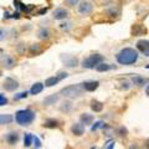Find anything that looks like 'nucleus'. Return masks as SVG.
Returning a JSON list of instances; mask_svg holds the SVG:
<instances>
[{
  "label": "nucleus",
  "instance_id": "obj_18",
  "mask_svg": "<svg viewBox=\"0 0 149 149\" xmlns=\"http://www.w3.org/2000/svg\"><path fill=\"white\" fill-rule=\"evenodd\" d=\"M80 120H81V123H82V124L88 125V124H92V122H93V120H95V117H93L92 114L83 113V114H81Z\"/></svg>",
  "mask_w": 149,
  "mask_h": 149
},
{
  "label": "nucleus",
  "instance_id": "obj_21",
  "mask_svg": "<svg viewBox=\"0 0 149 149\" xmlns=\"http://www.w3.org/2000/svg\"><path fill=\"white\" fill-rule=\"evenodd\" d=\"M42 125L46 127V128H57L58 127V122L56 119H46Z\"/></svg>",
  "mask_w": 149,
  "mask_h": 149
},
{
  "label": "nucleus",
  "instance_id": "obj_17",
  "mask_svg": "<svg viewBox=\"0 0 149 149\" xmlns=\"http://www.w3.org/2000/svg\"><path fill=\"white\" fill-rule=\"evenodd\" d=\"M14 122V116L9 113L0 114V125H8Z\"/></svg>",
  "mask_w": 149,
  "mask_h": 149
},
{
  "label": "nucleus",
  "instance_id": "obj_2",
  "mask_svg": "<svg viewBox=\"0 0 149 149\" xmlns=\"http://www.w3.org/2000/svg\"><path fill=\"white\" fill-rule=\"evenodd\" d=\"M35 118H36L35 112L30 108H26L17 111L15 113V117H14V120L19 125H30L35 120Z\"/></svg>",
  "mask_w": 149,
  "mask_h": 149
},
{
  "label": "nucleus",
  "instance_id": "obj_10",
  "mask_svg": "<svg viewBox=\"0 0 149 149\" xmlns=\"http://www.w3.org/2000/svg\"><path fill=\"white\" fill-rule=\"evenodd\" d=\"M68 15H70V13L65 8H56L52 13V17L55 20H65V19L68 17Z\"/></svg>",
  "mask_w": 149,
  "mask_h": 149
},
{
  "label": "nucleus",
  "instance_id": "obj_41",
  "mask_svg": "<svg viewBox=\"0 0 149 149\" xmlns=\"http://www.w3.org/2000/svg\"><path fill=\"white\" fill-rule=\"evenodd\" d=\"M91 149H95V147H93V148H91Z\"/></svg>",
  "mask_w": 149,
  "mask_h": 149
},
{
  "label": "nucleus",
  "instance_id": "obj_27",
  "mask_svg": "<svg viewBox=\"0 0 149 149\" xmlns=\"http://www.w3.org/2000/svg\"><path fill=\"white\" fill-rule=\"evenodd\" d=\"M71 108H72V106H71V103H70V102H63L62 103V106L60 107V111L61 112H65V113H67V112H70L71 111Z\"/></svg>",
  "mask_w": 149,
  "mask_h": 149
},
{
  "label": "nucleus",
  "instance_id": "obj_31",
  "mask_svg": "<svg viewBox=\"0 0 149 149\" xmlns=\"http://www.w3.org/2000/svg\"><path fill=\"white\" fill-rule=\"evenodd\" d=\"M32 143H34V147L36 149H40L41 147H42V144H41V141L39 139V137H32Z\"/></svg>",
  "mask_w": 149,
  "mask_h": 149
},
{
  "label": "nucleus",
  "instance_id": "obj_13",
  "mask_svg": "<svg viewBox=\"0 0 149 149\" xmlns=\"http://www.w3.org/2000/svg\"><path fill=\"white\" fill-rule=\"evenodd\" d=\"M58 100H60V93H54V95H50L47 97H45L44 104L45 106H52L55 103H57Z\"/></svg>",
  "mask_w": 149,
  "mask_h": 149
},
{
  "label": "nucleus",
  "instance_id": "obj_30",
  "mask_svg": "<svg viewBox=\"0 0 149 149\" xmlns=\"http://www.w3.org/2000/svg\"><path fill=\"white\" fill-rule=\"evenodd\" d=\"M103 127H104V123L102 122V120H98V122H96L91 127V130H92V132H95V130H97L98 128H103Z\"/></svg>",
  "mask_w": 149,
  "mask_h": 149
},
{
  "label": "nucleus",
  "instance_id": "obj_20",
  "mask_svg": "<svg viewBox=\"0 0 149 149\" xmlns=\"http://www.w3.org/2000/svg\"><path fill=\"white\" fill-rule=\"evenodd\" d=\"M112 68H116V66H112L109 63H104V62H101L98 66H96V70L98 72H106V71H109Z\"/></svg>",
  "mask_w": 149,
  "mask_h": 149
},
{
  "label": "nucleus",
  "instance_id": "obj_22",
  "mask_svg": "<svg viewBox=\"0 0 149 149\" xmlns=\"http://www.w3.org/2000/svg\"><path fill=\"white\" fill-rule=\"evenodd\" d=\"M91 108L95 112H101L102 109H103V103H102V102H98V101H92L91 102Z\"/></svg>",
  "mask_w": 149,
  "mask_h": 149
},
{
  "label": "nucleus",
  "instance_id": "obj_5",
  "mask_svg": "<svg viewBox=\"0 0 149 149\" xmlns=\"http://www.w3.org/2000/svg\"><path fill=\"white\" fill-rule=\"evenodd\" d=\"M16 60L9 54H1L0 55V65L5 70H13L16 66Z\"/></svg>",
  "mask_w": 149,
  "mask_h": 149
},
{
  "label": "nucleus",
  "instance_id": "obj_33",
  "mask_svg": "<svg viewBox=\"0 0 149 149\" xmlns=\"http://www.w3.org/2000/svg\"><path fill=\"white\" fill-rule=\"evenodd\" d=\"M8 97L5 95H3V93H0V107H3V106H6L8 104Z\"/></svg>",
  "mask_w": 149,
  "mask_h": 149
},
{
  "label": "nucleus",
  "instance_id": "obj_11",
  "mask_svg": "<svg viewBox=\"0 0 149 149\" xmlns=\"http://www.w3.org/2000/svg\"><path fill=\"white\" fill-rule=\"evenodd\" d=\"M137 49L144 56L149 57V40H139L137 42Z\"/></svg>",
  "mask_w": 149,
  "mask_h": 149
},
{
  "label": "nucleus",
  "instance_id": "obj_6",
  "mask_svg": "<svg viewBox=\"0 0 149 149\" xmlns=\"http://www.w3.org/2000/svg\"><path fill=\"white\" fill-rule=\"evenodd\" d=\"M92 9H93V5L91 1H87V0H82V1L78 3V14L82 16L85 15H90V14L92 13Z\"/></svg>",
  "mask_w": 149,
  "mask_h": 149
},
{
  "label": "nucleus",
  "instance_id": "obj_23",
  "mask_svg": "<svg viewBox=\"0 0 149 149\" xmlns=\"http://www.w3.org/2000/svg\"><path fill=\"white\" fill-rule=\"evenodd\" d=\"M60 81L57 80V77L56 76H52V77H49V78H46V81H45V86L46 87H52L55 85H57Z\"/></svg>",
  "mask_w": 149,
  "mask_h": 149
},
{
  "label": "nucleus",
  "instance_id": "obj_29",
  "mask_svg": "<svg viewBox=\"0 0 149 149\" xmlns=\"http://www.w3.org/2000/svg\"><path fill=\"white\" fill-rule=\"evenodd\" d=\"M27 95H29V93H27L26 91L25 92H20V93H17V95H14V101H19V100L26 98Z\"/></svg>",
  "mask_w": 149,
  "mask_h": 149
},
{
  "label": "nucleus",
  "instance_id": "obj_12",
  "mask_svg": "<svg viewBox=\"0 0 149 149\" xmlns=\"http://www.w3.org/2000/svg\"><path fill=\"white\" fill-rule=\"evenodd\" d=\"M98 86H100L98 81H88V82H83L82 83V88L85 91H88V92L96 91L97 88H98Z\"/></svg>",
  "mask_w": 149,
  "mask_h": 149
},
{
  "label": "nucleus",
  "instance_id": "obj_1",
  "mask_svg": "<svg viewBox=\"0 0 149 149\" xmlns=\"http://www.w3.org/2000/svg\"><path fill=\"white\" fill-rule=\"evenodd\" d=\"M139 54L137 50H134L132 47H125L122 49L117 54L116 58H117V62L120 65H124V66H129V65H133L138 61Z\"/></svg>",
  "mask_w": 149,
  "mask_h": 149
},
{
  "label": "nucleus",
  "instance_id": "obj_28",
  "mask_svg": "<svg viewBox=\"0 0 149 149\" xmlns=\"http://www.w3.org/2000/svg\"><path fill=\"white\" fill-rule=\"evenodd\" d=\"M9 36V30L5 29V27H0V41L6 40Z\"/></svg>",
  "mask_w": 149,
  "mask_h": 149
},
{
  "label": "nucleus",
  "instance_id": "obj_8",
  "mask_svg": "<svg viewBox=\"0 0 149 149\" xmlns=\"http://www.w3.org/2000/svg\"><path fill=\"white\" fill-rule=\"evenodd\" d=\"M4 139H5V142L9 144V146H15V144L20 141V134L16 130H10V132H8L5 136H4Z\"/></svg>",
  "mask_w": 149,
  "mask_h": 149
},
{
  "label": "nucleus",
  "instance_id": "obj_32",
  "mask_svg": "<svg viewBox=\"0 0 149 149\" xmlns=\"http://www.w3.org/2000/svg\"><path fill=\"white\" fill-rule=\"evenodd\" d=\"M56 77H57V80H58V81H62V80H65V78H67V77H68V73H67V72H65V71H60L57 74H56Z\"/></svg>",
  "mask_w": 149,
  "mask_h": 149
},
{
  "label": "nucleus",
  "instance_id": "obj_15",
  "mask_svg": "<svg viewBox=\"0 0 149 149\" xmlns=\"http://www.w3.org/2000/svg\"><path fill=\"white\" fill-rule=\"evenodd\" d=\"M44 88H45V85L44 83H41V82H36V83H34V85L31 86V88H30V95H34V96H36V95H39V93H41L44 91Z\"/></svg>",
  "mask_w": 149,
  "mask_h": 149
},
{
  "label": "nucleus",
  "instance_id": "obj_39",
  "mask_svg": "<svg viewBox=\"0 0 149 149\" xmlns=\"http://www.w3.org/2000/svg\"><path fill=\"white\" fill-rule=\"evenodd\" d=\"M129 149H139V148H138V147H134V146H132V147H130Z\"/></svg>",
  "mask_w": 149,
  "mask_h": 149
},
{
  "label": "nucleus",
  "instance_id": "obj_36",
  "mask_svg": "<svg viewBox=\"0 0 149 149\" xmlns=\"http://www.w3.org/2000/svg\"><path fill=\"white\" fill-rule=\"evenodd\" d=\"M118 133H119L120 137H125V136H127V133H128V130L125 129L124 127H120V128L118 129Z\"/></svg>",
  "mask_w": 149,
  "mask_h": 149
},
{
  "label": "nucleus",
  "instance_id": "obj_34",
  "mask_svg": "<svg viewBox=\"0 0 149 149\" xmlns=\"http://www.w3.org/2000/svg\"><path fill=\"white\" fill-rule=\"evenodd\" d=\"M63 3L66 4L67 6H74V5H77L78 3H80V0H63Z\"/></svg>",
  "mask_w": 149,
  "mask_h": 149
},
{
  "label": "nucleus",
  "instance_id": "obj_14",
  "mask_svg": "<svg viewBox=\"0 0 149 149\" xmlns=\"http://www.w3.org/2000/svg\"><path fill=\"white\" fill-rule=\"evenodd\" d=\"M41 52H42V47L40 46V44H32L29 46V50H27L29 56H37Z\"/></svg>",
  "mask_w": 149,
  "mask_h": 149
},
{
  "label": "nucleus",
  "instance_id": "obj_9",
  "mask_svg": "<svg viewBox=\"0 0 149 149\" xmlns=\"http://www.w3.org/2000/svg\"><path fill=\"white\" fill-rule=\"evenodd\" d=\"M61 61L63 63V66L66 67H76L78 66V60L77 57H74V56H71V55H61Z\"/></svg>",
  "mask_w": 149,
  "mask_h": 149
},
{
  "label": "nucleus",
  "instance_id": "obj_25",
  "mask_svg": "<svg viewBox=\"0 0 149 149\" xmlns=\"http://www.w3.org/2000/svg\"><path fill=\"white\" fill-rule=\"evenodd\" d=\"M16 52L19 54V55H25V52L27 51V49H26V44L25 42H20L19 45H16Z\"/></svg>",
  "mask_w": 149,
  "mask_h": 149
},
{
  "label": "nucleus",
  "instance_id": "obj_24",
  "mask_svg": "<svg viewBox=\"0 0 149 149\" xmlns=\"http://www.w3.org/2000/svg\"><path fill=\"white\" fill-rule=\"evenodd\" d=\"M132 82L136 86H143L146 82H148V80H146V78H143L141 76H134V77H132Z\"/></svg>",
  "mask_w": 149,
  "mask_h": 149
},
{
  "label": "nucleus",
  "instance_id": "obj_19",
  "mask_svg": "<svg viewBox=\"0 0 149 149\" xmlns=\"http://www.w3.org/2000/svg\"><path fill=\"white\" fill-rule=\"evenodd\" d=\"M37 37L40 40H47L50 37V30L46 29V27H41V29L37 31Z\"/></svg>",
  "mask_w": 149,
  "mask_h": 149
},
{
  "label": "nucleus",
  "instance_id": "obj_7",
  "mask_svg": "<svg viewBox=\"0 0 149 149\" xmlns=\"http://www.w3.org/2000/svg\"><path fill=\"white\" fill-rule=\"evenodd\" d=\"M19 81L15 80V78H13V77H6L5 80H4L3 82V88L5 91L8 92H14V91H16L17 88H19Z\"/></svg>",
  "mask_w": 149,
  "mask_h": 149
},
{
  "label": "nucleus",
  "instance_id": "obj_16",
  "mask_svg": "<svg viewBox=\"0 0 149 149\" xmlns=\"http://www.w3.org/2000/svg\"><path fill=\"white\" fill-rule=\"evenodd\" d=\"M71 132L74 134V136L80 137L83 134V132H85V125H83L82 123H74L71 127Z\"/></svg>",
  "mask_w": 149,
  "mask_h": 149
},
{
  "label": "nucleus",
  "instance_id": "obj_26",
  "mask_svg": "<svg viewBox=\"0 0 149 149\" xmlns=\"http://www.w3.org/2000/svg\"><path fill=\"white\" fill-rule=\"evenodd\" d=\"M31 144H32V136L30 133H25V136H24V147L29 148Z\"/></svg>",
  "mask_w": 149,
  "mask_h": 149
},
{
  "label": "nucleus",
  "instance_id": "obj_3",
  "mask_svg": "<svg viewBox=\"0 0 149 149\" xmlns=\"http://www.w3.org/2000/svg\"><path fill=\"white\" fill-rule=\"evenodd\" d=\"M60 95L66 97V98H70V100H74V98H78L81 95H82V90L80 86L77 85H72V86H67L62 88L60 91Z\"/></svg>",
  "mask_w": 149,
  "mask_h": 149
},
{
  "label": "nucleus",
  "instance_id": "obj_35",
  "mask_svg": "<svg viewBox=\"0 0 149 149\" xmlns=\"http://www.w3.org/2000/svg\"><path fill=\"white\" fill-rule=\"evenodd\" d=\"M60 29L63 31H68L71 29V22H62V24H60Z\"/></svg>",
  "mask_w": 149,
  "mask_h": 149
},
{
  "label": "nucleus",
  "instance_id": "obj_38",
  "mask_svg": "<svg viewBox=\"0 0 149 149\" xmlns=\"http://www.w3.org/2000/svg\"><path fill=\"white\" fill-rule=\"evenodd\" d=\"M146 93L149 96V85H148V86H147V88H146Z\"/></svg>",
  "mask_w": 149,
  "mask_h": 149
},
{
  "label": "nucleus",
  "instance_id": "obj_37",
  "mask_svg": "<svg viewBox=\"0 0 149 149\" xmlns=\"http://www.w3.org/2000/svg\"><path fill=\"white\" fill-rule=\"evenodd\" d=\"M113 147H114V142H111L109 143V147L107 148V149H113Z\"/></svg>",
  "mask_w": 149,
  "mask_h": 149
},
{
  "label": "nucleus",
  "instance_id": "obj_4",
  "mask_svg": "<svg viewBox=\"0 0 149 149\" xmlns=\"http://www.w3.org/2000/svg\"><path fill=\"white\" fill-rule=\"evenodd\" d=\"M103 56L100 55V54H93L91 56H88L87 58H85L83 61L81 62V66L83 68H96V66H98L101 62H103Z\"/></svg>",
  "mask_w": 149,
  "mask_h": 149
},
{
  "label": "nucleus",
  "instance_id": "obj_40",
  "mask_svg": "<svg viewBox=\"0 0 149 149\" xmlns=\"http://www.w3.org/2000/svg\"><path fill=\"white\" fill-rule=\"evenodd\" d=\"M1 74H3V72H1V70H0V77H1Z\"/></svg>",
  "mask_w": 149,
  "mask_h": 149
}]
</instances>
